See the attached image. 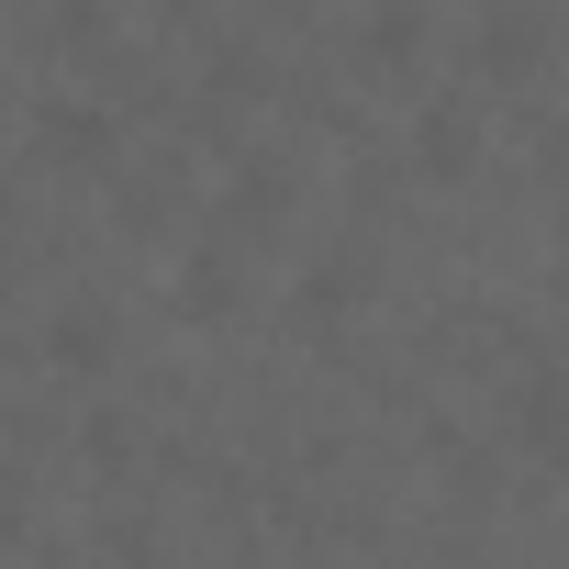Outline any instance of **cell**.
<instances>
[{
    "instance_id": "obj_1",
    "label": "cell",
    "mask_w": 569,
    "mask_h": 569,
    "mask_svg": "<svg viewBox=\"0 0 569 569\" xmlns=\"http://www.w3.org/2000/svg\"><path fill=\"white\" fill-rule=\"evenodd\" d=\"M425 168H469V112H436L425 123Z\"/></svg>"
}]
</instances>
